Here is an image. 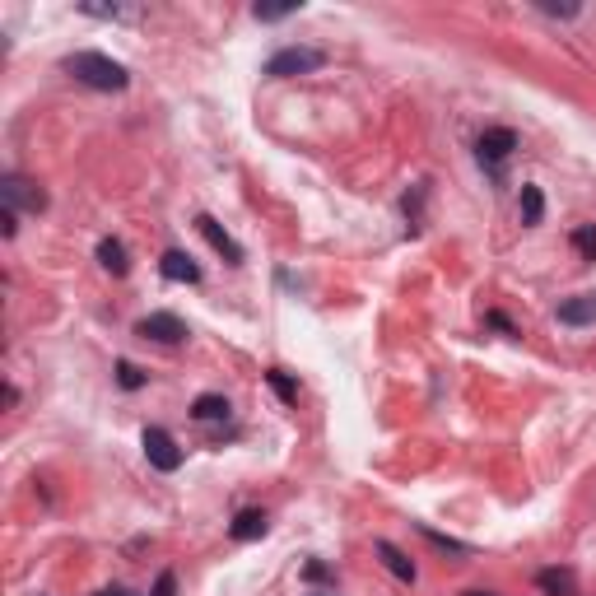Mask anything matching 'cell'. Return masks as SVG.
<instances>
[{
	"mask_svg": "<svg viewBox=\"0 0 596 596\" xmlns=\"http://www.w3.org/2000/svg\"><path fill=\"white\" fill-rule=\"evenodd\" d=\"M517 149V131H508V126H494V131H485L480 136V145H475V154H480V163L485 168H499L508 154Z\"/></svg>",
	"mask_w": 596,
	"mask_h": 596,
	"instance_id": "8992f818",
	"label": "cell"
},
{
	"mask_svg": "<svg viewBox=\"0 0 596 596\" xmlns=\"http://www.w3.org/2000/svg\"><path fill=\"white\" fill-rule=\"evenodd\" d=\"M573 247H578L583 261H596V224H578L573 229Z\"/></svg>",
	"mask_w": 596,
	"mask_h": 596,
	"instance_id": "e0dca14e",
	"label": "cell"
},
{
	"mask_svg": "<svg viewBox=\"0 0 596 596\" xmlns=\"http://www.w3.org/2000/svg\"><path fill=\"white\" fill-rule=\"evenodd\" d=\"M541 215H545L541 187H522V224H541Z\"/></svg>",
	"mask_w": 596,
	"mask_h": 596,
	"instance_id": "9a60e30c",
	"label": "cell"
},
{
	"mask_svg": "<svg viewBox=\"0 0 596 596\" xmlns=\"http://www.w3.org/2000/svg\"><path fill=\"white\" fill-rule=\"evenodd\" d=\"M159 271H163V280H177V285H196V280H201V266H196L187 252H163Z\"/></svg>",
	"mask_w": 596,
	"mask_h": 596,
	"instance_id": "ba28073f",
	"label": "cell"
},
{
	"mask_svg": "<svg viewBox=\"0 0 596 596\" xmlns=\"http://www.w3.org/2000/svg\"><path fill=\"white\" fill-rule=\"evenodd\" d=\"M559 322L564 326H587L596 322V294H573L559 303Z\"/></svg>",
	"mask_w": 596,
	"mask_h": 596,
	"instance_id": "9c48e42d",
	"label": "cell"
},
{
	"mask_svg": "<svg viewBox=\"0 0 596 596\" xmlns=\"http://www.w3.org/2000/svg\"><path fill=\"white\" fill-rule=\"evenodd\" d=\"M461 596H494V592H461Z\"/></svg>",
	"mask_w": 596,
	"mask_h": 596,
	"instance_id": "d4e9b609",
	"label": "cell"
},
{
	"mask_svg": "<svg viewBox=\"0 0 596 596\" xmlns=\"http://www.w3.org/2000/svg\"><path fill=\"white\" fill-rule=\"evenodd\" d=\"M294 10H298V5H257L252 14H257L261 24H275V19H285V14H294Z\"/></svg>",
	"mask_w": 596,
	"mask_h": 596,
	"instance_id": "d6986e66",
	"label": "cell"
},
{
	"mask_svg": "<svg viewBox=\"0 0 596 596\" xmlns=\"http://www.w3.org/2000/svg\"><path fill=\"white\" fill-rule=\"evenodd\" d=\"M266 382H271V392L280 396V401H298V382L289 378L285 368H271V373H266Z\"/></svg>",
	"mask_w": 596,
	"mask_h": 596,
	"instance_id": "2e32d148",
	"label": "cell"
},
{
	"mask_svg": "<svg viewBox=\"0 0 596 596\" xmlns=\"http://www.w3.org/2000/svg\"><path fill=\"white\" fill-rule=\"evenodd\" d=\"M378 555H382V564H387V569L401 578V583H415V564H410V559L401 555L392 541H378Z\"/></svg>",
	"mask_w": 596,
	"mask_h": 596,
	"instance_id": "4fadbf2b",
	"label": "cell"
},
{
	"mask_svg": "<svg viewBox=\"0 0 596 596\" xmlns=\"http://www.w3.org/2000/svg\"><path fill=\"white\" fill-rule=\"evenodd\" d=\"M191 415H196V420H229V401L215 392H205L191 401Z\"/></svg>",
	"mask_w": 596,
	"mask_h": 596,
	"instance_id": "5bb4252c",
	"label": "cell"
},
{
	"mask_svg": "<svg viewBox=\"0 0 596 596\" xmlns=\"http://www.w3.org/2000/svg\"><path fill=\"white\" fill-rule=\"evenodd\" d=\"M154 596H177V578H173V573H159V583H154Z\"/></svg>",
	"mask_w": 596,
	"mask_h": 596,
	"instance_id": "44dd1931",
	"label": "cell"
},
{
	"mask_svg": "<svg viewBox=\"0 0 596 596\" xmlns=\"http://www.w3.org/2000/svg\"><path fill=\"white\" fill-rule=\"evenodd\" d=\"M117 382H122L126 392H140V387H145V373H140L131 359H122V364H117Z\"/></svg>",
	"mask_w": 596,
	"mask_h": 596,
	"instance_id": "ac0fdd59",
	"label": "cell"
},
{
	"mask_svg": "<svg viewBox=\"0 0 596 596\" xmlns=\"http://www.w3.org/2000/svg\"><path fill=\"white\" fill-rule=\"evenodd\" d=\"M489 326H499V331H508V336H513V322H508L503 312H489Z\"/></svg>",
	"mask_w": 596,
	"mask_h": 596,
	"instance_id": "603a6c76",
	"label": "cell"
},
{
	"mask_svg": "<svg viewBox=\"0 0 596 596\" xmlns=\"http://www.w3.org/2000/svg\"><path fill=\"white\" fill-rule=\"evenodd\" d=\"M326 56L317 47H285V52H275L266 61V75L271 80H294V75H312V70H322Z\"/></svg>",
	"mask_w": 596,
	"mask_h": 596,
	"instance_id": "7a4b0ae2",
	"label": "cell"
},
{
	"mask_svg": "<svg viewBox=\"0 0 596 596\" xmlns=\"http://www.w3.org/2000/svg\"><path fill=\"white\" fill-rule=\"evenodd\" d=\"M98 266H103V271H112V275H126V271H131L126 247L117 243V238H103V243H98Z\"/></svg>",
	"mask_w": 596,
	"mask_h": 596,
	"instance_id": "7c38bea8",
	"label": "cell"
},
{
	"mask_svg": "<svg viewBox=\"0 0 596 596\" xmlns=\"http://www.w3.org/2000/svg\"><path fill=\"white\" fill-rule=\"evenodd\" d=\"M66 75H75V80L89 84V89H103V94H117V89L131 84V75H126L122 61H112V56H103V52L66 56Z\"/></svg>",
	"mask_w": 596,
	"mask_h": 596,
	"instance_id": "6da1fadb",
	"label": "cell"
},
{
	"mask_svg": "<svg viewBox=\"0 0 596 596\" xmlns=\"http://www.w3.org/2000/svg\"><path fill=\"white\" fill-rule=\"evenodd\" d=\"M536 587H541L545 596H583V592H578L573 569H541V573H536Z\"/></svg>",
	"mask_w": 596,
	"mask_h": 596,
	"instance_id": "30bf717a",
	"label": "cell"
},
{
	"mask_svg": "<svg viewBox=\"0 0 596 596\" xmlns=\"http://www.w3.org/2000/svg\"><path fill=\"white\" fill-rule=\"evenodd\" d=\"M196 229H201V233H205V243L215 247V252H224V257H229L233 266H238V261H243V247L233 243V238H229V229H224V224H219V219L201 215V219H196Z\"/></svg>",
	"mask_w": 596,
	"mask_h": 596,
	"instance_id": "52a82bcc",
	"label": "cell"
},
{
	"mask_svg": "<svg viewBox=\"0 0 596 596\" xmlns=\"http://www.w3.org/2000/svg\"><path fill=\"white\" fill-rule=\"evenodd\" d=\"M545 14H559V19H573L578 14V5H541Z\"/></svg>",
	"mask_w": 596,
	"mask_h": 596,
	"instance_id": "7402d4cb",
	"label": "cell"
},
{
	"mask_svg": "<svg viewBox=\"0 0 596 596\" xmlns=\"http://www.w3.org/2000/svg\"><path fill=\"white\" fill-rule=\"evenodd\" d=\"M140 443H145V457H149V466H154V471H177V466H182V447L173 443V434H168V429H145V438H140Z\"/></svg>",
	"mask_w": 596,
	"mask_h": 596,
	"instance_id": "277c9868",
	"label": "cell"
},
{
	"mask_svg": "<svg viewBox=\"0 0 596 596\" xmlns=\"http://www.w3.org/2000/svg\"><path fill=\"white\" fill-rule=\"evenodd\" d=\"M233 541H261L266 536V513L261 508H247V513L233 517V527H229Z\"/></svg>",
	"mask_w": 596,
	"mask_h": 596,
	"instance_id": "8fae6325",
	"label": "cell"
},
{
	"mask_svg": "<svg viewBox=\"0 0 596 596\" xmlns=\"http://www.w3.org/2000/svg\"><path fill=\"white\" fill-rule=\"evenodd\" d=\"M98 596H136V592H126V587H108V592H98Z\"/></svg>",
	"mask_w": 596,
	"mask_h": 596,
	"instance_id": "cb8c5ba5",
	"label": "cell"
},
{
	"mask_svg": "<svg viewBox=\"0 0 596 596\" xmlns=\"http://www.w3.org/2000/svg\"><path fill=\"white\" fill-rule=\"evenodd\" d=\"M136 331L145 340H159V345H177V340H187V322H182L177 312H149Z\"/></svg>",
	"mask_w": 596,
	"mask_h": 596,
	"instance_id": "5b68a950",
	"label": "cell"
},
{
	"mask_svg": "<svg viewBox=\"0 0 596 596\" xmlns=\"http://www.w3.org/2000/svg\"><path fill=\"white\" fill-rule=\"evenodd\" d=\"M14 219H19V210H10V205H5V210H0V229H5V238H14V233H19V224H14Z\"/></svg>",
	"mask_w": 596,
	"mask_h": 596,
	"instance_id": "ffe728a7",
	"label": "cell"
},
{
	"mask_svg": "<svg viewBox=\"0 0 596 596\" xmlns=\"http://www.w3.org/2000/svg\"><path fill=\"white\" fill-rule=\"evenodd\" d=\"M0 201L10 205V210H28V215H38V210H47V191H42L38 182H28V177L10 173V177H0Z\"/></svg>",
	"mask_w": 596,
	"mask_h": 596,
	"instance_id": "3957f363",
	"label": "cell"
}]
</instances>
